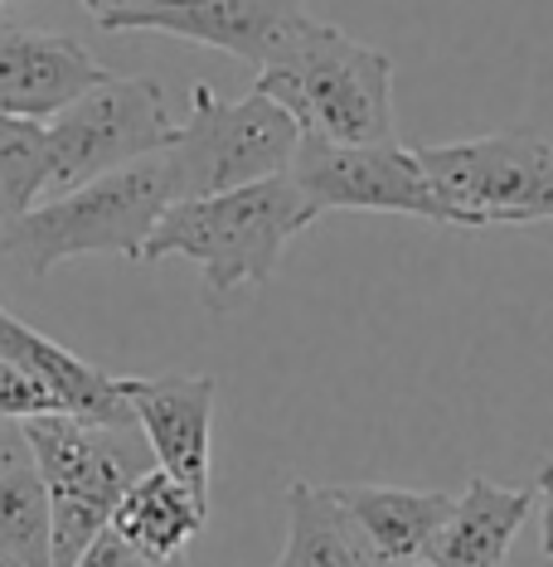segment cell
I'll return each instance as SVG.
<instances>
[{
    "label": "cell",
    "mask_w": 553,
    "mask_h": 567,
    "mask_svg": "<svg viewBox=\"0 0 553 567\" xmlns=\"http://www.w3.org/2000/svg\"><path fill=\"white\" fill-rule=\"evenodd\" d=\"M257 93L311 136L345 146L393 141V59L306 10L257 63Z\"/></svg>",
    "instance_id": "6da1fadb"
},
{
    "label": "cell",
    "mask_w": 553,
    "mask_h": 567,
    "mask_svg": "<svg viewBox=\"0 0 553 567\" xmlns=\"http://www.w3.org/2000/svg\"><path fill=\"white\" fill-rule=\"evenodd\" d=\"M316 218L291 175L238 185L224 195L171 199L151 228L141 262L185 257L204 272V296L224 301L243 287H267L287 243Z\"/></svg>",
    "instance_id": "7a4b0ae2"
},
{
    "label": "cell",
    "mask_w": 553,
    "mask_h": 567,
    "mask_svg": "<svg viewBox=\"0 0 553 567\" xmlns=\"http://www.w3.org/2000/svg\"><path fill=\"white\" fill-rule=\"evenodd\" d=\"M171 199V165L161 151V156L83 179L54 199H40L16 224L0 228V252L20 262L30 277H49L59 262L88 252H117L141 262V248Z\"/></svg>",
    "instance_id": "3957f363"
},
{
    "label": "cell",
    "mask_w": 553,
    "mask_h": 567,
    "mask_svg": "<svg viewBox=\"0 0 553 567\" xmlns=\"http://www.w3.org/2000/svg\"><path fill=\"white\" fill-rule=\"evenodd\" d=\"M20 432L40 461L49 495V567H73L98 528H107L122 489L156 466L151 446L136 422L117 427V422L69 417V412L24 417Z\"/></svg>",
    "instance_id": "277c9868"
},
{
    "label": "cell",
    "mask_w": 553,
    "mask_h": 567,
    "mask_svg": "<svg viewBox=\"0 0 553 567\" xmlns=\"http://www.w3.org/2000/svg\"><path fill=\"white\" fill-rule=\"evenodd\" d=\"M413 156L452 228L481 234L553 224V146L530 126H505L447 146H413Z\"/></svg>",
    "instance_id": "5b68a950"
},
{
    "label": "cell",
    "mask_w": 553,
    "mask_h": 567,
    "mask_svg": "<svg viewBox=\"0 0 553 567\" xmlns=\"http://www.w3.org/2000/svg\"><path fill=\"white\" fill-rule=\"evenodd\" d=\"M301 126L291 112H281L273 97L253 87L243 102H224L209 83L190 93V117L175 126V141L165 151L175 199L224 195L238 185L287 175Z\"/></svg>",
    "instance_id": "8992f818"
},
{
    "label": "cell",
    "mask_w": 553,
    "mask_h": 567,
    "mask_svg": "<svg viewBox=\"0 0 553 567\" xmlns=\"http://www.w3.org/2000/svg\"><path fill=\"white\" fill-rule=\"evenodd\" d=\"M44 141H49L44 195H63V189L83 185V179H98L132 161L171 151L175 117L165 107L161 83L107 73L102 83H93L83 97H73L69 107L44 122Z\"/></svg>",
    "instance_id": "52a82bcc"
},
{
    "label": "cell",
    "mask_w": 553,
    "mask_h": 567,
    "mask_svg": "<svg viewBox=\"0 0 553 567\" xmlns=\"http://www.w3.org/2000/svg\"><path fill=\"white\" fill-rule=\"evenodd\" d=\"M287 175L316 209V218L330 209H365V214H413V218H428V224L452 228V218H447L442 199L432 195L418 156L403 151L398 141L345 146V141L301 132Z\"/></svg>",
    "instance_id": "ba28073f"
},
{
    "label": "cell",
    "mask_w": 553,
    "mask_h": 567,
    "mask_svg": "<svg viewBox=\"0 0 553 567\" xmlns=\"http://www.w3.org/2000/svg\"><path fill=\"white\" fill-rule=\"evenodd\" d=\"M297 16L301 0H122L98 24L107 34H171L224 49L257 69Z\"/></svg>",
    "instance_id": "9c48e42d"
},
{
    "label": "cell",
    "mask_w": 553,
    "mask_h": 567,
    "mask_svg": "<svg viewBox=\"0 0 553 567\" xmlns=\"http://www.w3.org/2000/svg\"><path fill=\"white\" fill-rule=\"evenodd\" d=\"M117 389L136 432L146 436L151 461L209 505V422L218 383L209 373H156V379H117Z\"/></svg>",
    "instance_id": "30bf717a"
},
{
    "label": "cell",
    "mask_w": 553,
    "mask_h": 567,
    "mask_svg": "<svg viewBox=\"0 0 553 567\" xmlns=\"http://www.w3.org/2000/svg\"><path fill=\"white\" fill-rule=\"evenodd\" d=\"M107 73L112 69H102L69 34L0 24V112L6 117L49 122Z\"/></svg>",
    "instance_id": "8fae6325"
},
{
    "label": "cell",
    "mask_w": 553,
    "mask_h": 567,
    "mask_svg": "<svg viewBox=\"0 0 553 567\" xmlns=\"http://www.w3.org/2000/svg\"><path fill=\"white\" fill-rule=\"evenodd\" d=\"M0 359L16 364L24 379L40 383V389L59 403V412H69V417L117 422V427L132 422L126 398H122L112 373H102L98 364L69 354L59 340H49V334H40L34 326H24V320L16 311H6V306H0Z\"/></svg>",
    "instance_id": "7c38bea8"
},
{
    "label": "cell",
    "mask_w": 553,
    "mask_h": 567,
    "mask_svg": "<svg viewBox=\"0 0 553 567\" xmlns=\"http://www.w3.org/2000/svg\"><path fill=\"white\" fill-rule=\"evenodd\" d=\"M534 509L530 489H505L485 475H471L467 495L452 499L447 519L422 548L428 567H505L510 544Z\"/></svg>",
    "instance_id": "4fadbf2b"
},
{
    "label": "cell",
    "mask_w": 553,
    "mask_h": 567,
    "mask_svg": "<svg viewBox=\"0 0 553 567\" xmlns=\"http://www.w3.org/2000/svg\"><path fill=\"white\" fill-rule=\"evenodd\" d=\"M330 495L345 514L365 528V538L389 567L422 563V548L437 534V524L452 509V495L442 489H403V485H330Z\"/></svg>",
    "instance_id": "5bb4252c"
},
{
    "label": "cell",
    "mask_w": 553,
    "mask_h": 567,
    "mask_svg": "<svg viewBox=\"0 0 553 567\" xmlns=\"http://www.w3.org/2000/svg\"><path fill=\"white\" fill-rule=\"evenodd\" d=\"M209 519V505L195 499L185 485L175 481L171 471L151 466L141 471L132 485L122 489V499L112 505V528L126 538L132 548H141L146 558L156 563H171L185 553V544L204 528Z\"/></svg>",
    "instance_id": "9a60e30c"
},
{
    "label": "cell",
    "mask_w": 553,
    "mask_h": 567,
    "mask_svg": "<svg viewBox=\"0 0 553 567\" xmlns=\"http://www.w3.org/2000/svg\"><path fill=\"white\" fill-rule=\"evenodd\" d=\"M273 567H389L375 553L345 505L330 495V485H287V544Z\"/></svg>",
    "instance_id": "2e32d148"
},
{
    "label": "cell",
    "mask_w": 553,
    "mask_h": 567,
    "mask_svg": "<svg viewBox=\"0 0 553 567\" xmlns=\"http://www.w3.org/2000/svg\"><path fill=\"white\" fill-rule=\"evenodd\" d=\"M0 553L49 567V495L20 422H0Z\"/></svg>",
    "instance_id": "e0dca14e"
},
{
    "label": "cell",
    "mask_w": 553,
    "mask_h": 567,
    "mask_svg": "<svg viewBox=\"0 0 553 567\" xmlns=\"http://www.w3.org/2000/svg\"><path fill=\"white\" fill-rule=\"evenodd\" d=\"M49 189V141L44 122H24L0 112V228L34 209Z\"/></svg>",
    "instance_id": "ac0fdd59"
},
{
    "label": "cell",
    "mask_w": 553,
    "mask_h": 567,
    "mask_svg": "<svg viewBox=\"0 0 553 567\" xmlns=\"http://www.w3.org/2000/svg\"><path fill=\"white\" fill-rule=\"evenodd\" d=\"M44 412H59V403L34 379H24L16 364H6V359H0V422L44 417Z\"/></svg>",
    "instance_id": "d6986e66"
},
{
    "label": "cell",
    "mask_w": 553,
    "mask_h": 567,
    "mask_svg": "<svg viewBox=\"0 0 553 567\" xmlns=\"http://www.w3.org/2000/svg\"><path fill=\"white\" fill-rule=\"evenodd\" d=\"M73 567H161V563L146 558L141 548H132L117 528L107 524V528H98V534H93V544L79 553V563H73Z\"/></svg>",
    "instance_id": "ffe728a7"
},
{
    "label": "cell",
    "mask_w": 553,
    "mask_h": 567,
    "mask_svg": "<svg viewBox=\"0 0 553 567\" xmlns=\"http://www.w3.org/2000/svg\"><path fill=\"white\" fill-rule=\"evenodd\" d=\"M534 509H539V548L553 563V461H544L534 475Z\"/></svg>",
    "instance_id": "44dd1931"
},
{
    "label": "cell",
    "mask_w": 553,
    "mask_h": 567,
    "mask_svg": "<svg viewBox=\"0 0 553 567\" xmlns=\"http://www.w3.org/2000/svg\"><path fill=\"white\" fill-rule=\"evenodd\" d=\"M83 6H88V10H93V16H98V20H102V16H107V10H117V6H122V0H83Z\"/></svg>",
    "instance_id": "7402d4cb"
},
{
    "label": "cell",
    "mask_w": 553,
    "mask_h": 567,
    "mask_svg": "<svg viewBox=\"0 0 553 567\" xmlns=\"http://www.w3.org/2000/svg\"><path fill=\"white\" fill-rule=\"evenodd\" d=\"M161 567H190V563H185V553H180V558H171V563H161Z\"/></svg>",
    "instance_id": "603a6c76"
},
{
    "label": "cell",
    "mask_w": 553,
    "mask_h": 567,
    "mask_svg": "<svg viewBox=\"0 0 553 567\" xmlns=\"http://www.w3.org/2000/svg\"><path fill=\"white\" fill-rule=\"evenodd\" d=\"M0 567H24V563H16V558H6V553H0Z\"/></svg>",
    "instance_id": "cb8c5ba5"
},
{
    "label": "cell",
    "mask_w": 553,
    "mask_h": 567,
    "mask_svg": "<svg viewBox=\"0 0 553 567\" xmlns=\"http://www.w3.org/2000/svg\"><path fill=\"white\" fill-rule=\"evenodd\" d=\"M403 567H428V563H403Z\"/></svg>",
    "instance_id": "d4e9b609"
},
{
    "label": "cell",
    "mask_w": 553,
    "mask_h": 567,
    "mask_svg": "<svg viewBox=\"0 0 553 567\" xmlns=\"http://www.w3.org/2000/svg\"><path fill=\"white\" fill-rule=\"evenodd\" d=\"M0 6H10V0H0Z\"/></svg>",
    "instance_id": "484cf974"
}]
</instances>
